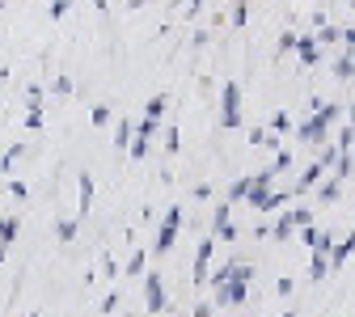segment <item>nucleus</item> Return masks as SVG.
<instances>
[{
  "instance_id": "obj_14",
  "label": "nucleus",
  "mask_w": 355,
  "mask_h": 317,
  "mask_svg": "<svg viewBox=\"0 0 355 317\" xmlns=\"http://www.w3.org/2000/svg\"><path fill=\"white\" fill-rule=\"evenodd\" d=\"M292 229H296L292 216H279V220H275V229H271V237H275V241H288V237H292Z\"/></svg>"
},
{
  "instance_id": "obj_19",
  "label": "nucleus",
  "mask_w": 355,
  "mask_h": 317,
  "mask_svg": "<svg viewBox=\"0 0 355 317\" xmlns=\"http://www.w3.org/2000/svg\"><path fill=\"white\" fill-rule=\"evenodd\" d=\"M338 191H343V182H338V178L322 182V203H334V199H338Z\"/></svg>"
},
{
  "instance_id": "obj_31",
  "label": "nucleus",
  "mask_w": 355,
  "mask_h": 317,
  "mask_svg": "<svg viewBox=\"0 0 355 317\" xmlns=\"http://www.w3.org/2000/svg\"><path fill=\"white\" fill-rule=\"evenodd\" d=\"M114 309H119V292H110V296L102 300V313H114Z\"/></svg>"
},
{
  "instance_id": "obj_9",
  "label": "nucleus",
  "mask_w": 355,
  "mask_h": 317,
  "mask_svg": "<svg viewBox=\"0 0 355 317\" xmlns=\"http://www.w3.org/2000/svg\"><path fill=\"white\" fill-rule=\"evenodd\" d=\"M351 72H355V51H351V42H343V55L334 64V76L338 80H351Z\"/></svg>"
},
{
  "instance_id": "obj_34",
  "label": "nucleus",
  "mask_w": 355,
  "mask_h": 317,
  "mask_svg": "<svg viewBox=\"0 0 355 317\" xmlns=\"http://www.w3.org/2000/svg\"><path fill=\"white\" fill-rule=\"evenodd\" d=\"M195 317H211V309H207V305H199V309H195Z\"/></svg>"
},
{
  "instance_id": "obj_23",
  "label": "nucleus",
  "mask_w": 355,
  "mask_h": 317,
  "mask_svg": "<svg viewBox=\"0 0 355 317\" xmlns=\"http://www.w3.org/2000/svg\"><path fill=\"white\" fill-rule=\"evenodd\" d=\"M165 106H169V98H165V94H157V98L148 102V114H153V119H161V114H165Z\"/></svg>"
},
{
  "instance_id": "obj_39",
  "label": "nucleus",
  "mask_w": 355,
  "mask_h": 317,
  "mask_svg": "<svg viewBox=\"0 0 355 317\" xmlns=\"http://www.w3.org/2000/svg\"><path fill=\"white\" fill-rule=\"evenodd\" d=\"M34 317H38V313H34Z\"/></svg>"
},
{
  "instance_id": "obj_13",
  "label": "nucleus",
  "mask_w": 355,
  "mask_h": 317,
  "mask_svg": "<svg viewBox=\"0 0 355 317\" xmlns=\"http://www.w3.org/2000/svg\"><path fill=\"white\" fill-rule=\"evenodd\" d=\"M17 229H21V224H17L13 216H0V241H5V246H9V241L17 237Z\"/></svg>"
},
{
  "instance_id": "obj_10",
  "label": "nucleus",
  "mask_w": 355,
  "mask_h": 317,
  "mask_svg": "<svg viewBox=\"0 0 355 317\" xmlns=\"http://www.w3.org/2000/svg\"><path fill=\"white\" fill-rule=\"evenodd\" d=\"M326 271H330L326 254H318V250H313V262H309V280H313V284H322V280H326Z\"/></svg>"
},
{
  "instance_id": "obj_3",
  "label": "nucleus",
  "mask_w": 355,
  "mask_h": 317,
  "mask_svg": "<svg viewBox=\"0 0 355 317\" xmlns=\"http://www.w3.org/2000/svg\"><path fill=\"white\" fill-rule=\"evenodd\" d=\"M241 123V89L237 80H225V89H220V127L233 131Z\"/></svg>"
},
{
  "instance_id": "obj_36",
  "label": "nucleus",
  "mask_w": 355,
  "mask_h": 317,
  "mask_svg": "<svg viewBox=\"0 0 355 317\" xmlns=\"http://www.w3.org/2000/svg\"><path fill=\"white\" fill-rule=\"evenodd\" d=\"M288 317H300V313H296V309H292V313H288Z\"/></svg>"
},
{
  "instance_id": "obj_30",
  "label": "nucleus",
  "mask_w": 355,
  "mask_h": 317,
  "mask_svg": "<svg viewBox=\"0 0 355 317\" xmlns=\"http://www.w3.org/2000/svg\"><path fill=\"white\" fill-rule=\"evenodd\" d=\"M334 157H338V148H326V153H322V161H318V165H322V169H330V165H334Z\"/></svg>"
},
{
  "instance_id": "obj_6",
  "label": "nucleus",
  "mask_w": 355,
  "mask_h": 317,
  "mask_svg": "<svg viewBox=\"0 0 355 317\" xmlns=\"http://www.w3.org/2000/svg\"><path fill=\"white\" fill-rule=\"evenodd\" d=\"M211 250H216V241H211V237H203V241H199V250H195V284H199V288H203V280H207Z\"/></svg>"
},
{
  "instance_id": "obj_25",
  "label": "nucleus",
  "mask_w": 355,
  "mask_h": 317,
  "mask_svg": "<svg viewBox=\"0 0 355 317\" xmlns=\"http://www.w3.org/2000/svg\"><path fill=\"white\" fill-rule=\"evenodd\" d=\"M288 216H292V224H296V229H300V224H309V220H313V212H309V207H292Z\"/></svg>"
},
{
  "instance_id": "obj_32",
  "label": "nucleus",
  "mask_w": 355,
  "mask_h": 317,
  "mask_svg": "<svg viewBox=\"0 0 355 317\" xmlns=\"http://www.w3.org/2000/svg\"><path fill=\"white\" fill-rule=\"evenodd\" d=\"M292 47H296V34H292V30H288V34H284V38H279V51H292Z\"/></svg>"
},
{
  "instance_id": "obj_4",
  "label": "nucleus",
  "mask_w": 355,
  "mask_h": 317,
  "mask_svg": "<svg viewBox=\"0 0 355 317\" xmlns=\"http://www.w3.org/2000/svg\"><path fill=\"white\" fill-rule=\"evenodd\" d=\"M178 233H182V207H169V216L161 220V229H157V241H153V254H169Z\"/></svg>"
},
{
  "instance_id": "obj_16",
  "label": "nucleus",
  "mask_w": 355,
  "mask_h": 317,
  "mask_svg": "<svg viewBox=\"0 0 355 317\" xmlns=\"http://www.w3.org/2000/svg\"><path fill=\"white\" fill-rule=\"evenodd\" d=\"M76 229H80L76 220H60V224H55V237H60V241H72V237H76Z\"/></svg>"
},
{
  "instance_id": "obj_35",
  "label": "nucleus",
  "mask_w": 355,
  "mask_h": 317,
  "mask_svg": "<svg viewBox=\"0 0 355 317\" xmlns=\"http://www.w3.org/2000/svg\"><path fill=\"white\" fill-rule=\"evenodd\" d=\"M5 254H9V246H5V241H0V262H5Z\"/></svg>"
},
{
  "instance_id": "obj_17",
  "label": "nucleus",
  "mask_w": 355,
  "mask_h": 317,
  "mask_svg": "<svg viewBox=\"0 0 355 317\" xmlns=\"http://www.w3.org/2000/svg\"><path fill=\"white\" fill-rule=\"evenodd\" d=\"M144 262H148V254L136 250V254H131V262H127V275H144Z\"/></svg>"
},
{
  "instance_id": "obj_2",
  "label": "nucleus",
  "mask_w": 355,
  "mask_h": 317,
  "mask_svg": "<svg viewBox=\"0 0 355 317\" xmlns=\"http://www.w3.org/2000/svg\"><path fill=\"white\" fill-rule=\"evenodd\" d=\"M334 119H338V102H322V106L313 110V119H304V123H300V131H296V135H300L304 144H318Z\"/></svg>"
},
{
  "instance_id": "obj_27",
  "label": "nucleus",
  "mask_w": 355,
  "mask_h": 317,
  "mask_svg": "<svg viewBox=\"0 0 355 317\" xmlns=\"http://www.w3.org/2000/svg\"><path fill=\"white\" fill-rule=\"evenodd\" d=\"M178 144H182V140H178V127L169 123V127H165V148H169V153H178Z\"/></svg>"
},
{
  "instance_id": "obj_7",
  "label": "nucleus",
  "mask_w": 355,
  "mask_h": 317,
  "mask_svg": "<svg viewBox=\"0 0 355 317\" xmlns=\"http://www.w3.org/2000/svg\"><path fill=\"white\" fill-rule=\"evenodd\" d=\"M292 51L300 55V64H304V68H313V64L322 60V51H318V38H313V34H304V38H296V47H292Z\"/></svg>"
},
{
  "instance_id": "obj_11",
  "label": "nucleus",
  "mask_w": 355,
  "mask_h": 317,
  "mask_svg": "<svg viewBox=\"0 0 355 317\" xmlns=\"http://www.w3.org/2000/svg\"><path fill=\"white\" fill-rule=\"evenodd\" d=\"M89 207H94V178L80 173V212H89Z\"/></svg>"
},
{
  "instance_id": "obj_38",
  "label": "nucleus",
  "mask_w": 355,
  "mask_h": 317,
  "mask_svg": "<svg viewBox=\"0 0 355 317\" xmlns=\"http://www.w3.org/2000/svg\"><path fill=\"white\" fill-rule=\"evenodd\" d=\"M123 317H131V313H123Z\"/></svg>"
},
{
  "instance_id": "obj_12",
  "label": "nucleus",
  "mask_w": 355,
  "mask_h": 317,
  "mask_svg": "<svg viewBox=\"0 0 355 317\" xmlns=\"http://www.w3.org/2000/svg\"><path fill=\"white\" fill-rule=\"evenodd\" d=\"M157 127H161V119L144 114V119H140V127H136V140H153V135H157Z\"/></svg>"
},
{
  "instance_id": "obj_26",
  "label": "nucleus",
  "mask_w": 355,
  "mask_h": 317,
  "mask_svg": "<svg viewBox=\"0 0 355 317\" xmlns=\"http://www.w3.org/2000/svg\"><path fill=\"white\" fill-rule=\"evenodd\" d=\"M288 165H292V153H284V148H279V153H275V161H271V169H275V173H284Z\"/></svg>"
},
{
  "instance_id": "obj_29",
  "label": "nucleus",
  "mask_w": 355,
  "mask_h": 317,
  "mask_svg": "<svg viewBox=\"0 0 355 317\" xmlns=\"http://www.w3.org/2000/svg\"><path fill=\"white\" fill-rule=\"evenodd\" d=\"M68 9H72V0H51V17H55V22H60Z\"/></svg>"
},
{
  "instance_id": "obj_15",
  "label": "nucleus",
  "mask_w": 355,
  "mask_h": 317,
  "mask_svg": "<svg viewBox=\"0 0 355 317\" xmlns=\"http://www.w3.org/2000/svg\"><path fill=\"white\" fill-rule=\"evenodd\" d=\"M127 144H131V123L119 119V127H114V148H127Z\"/></svg>"
},
{
  "instance_id": "obj_5",
  "label": "nucleus",
  "mask_w": 355,
  "mask_h": 317,
  "mask_svg": "<svg viewBox=\"0 0 355 317\" xmlns=\"http://www.w3.org/2000/svg\"><path fill=\"white\" fill-rule=\"evenodd\" d=\"M144 296H148V313H165V284H161V275L157 271H144Z\"/></svg>"
},
{
  "instance_id": "obj_37",
  "label": "nucleus",
  "mask_w": 355,
  "mask_h": 317,
  "mask_svg": "<svg viewBox=\"0 0 355 317\" xmlns=\"http://www.w3.org/2000/svg\"><path fill=\"white\" fill-rule=\"evenodd\" d=\"M169 5H182V0H169Z\"/></svg>"
},
{
  "instance_id": "obj_21",
  "label": "nucleus",
  "mask_w": 355,
  "mask_h": 317,
  "mask_svg": "<svg viewBox=\"0 0 355 317\" xmlns=\"http://www.w3.org/2000/svg\"><path fill=\"white\" fill-rule=\"evenodd\" d=\"M233 262H237V258H229V262L220 266V271H211V284H216V288H220V284H225V280L233 275Z\"/></svg>"
},
{
  "instance_id": "obj_28",
  "label": "nucleus",
  "mask_w": 355,
  "mask_h": 317,
  "mask_svg": "<svg viewBox=\"0 0 355 317\" xmlns=\"http://www.w3.org/2000/svg\"><path fill=\"white\" fill-rule=\"evenodd\" d=\"M26 127H30V131H38V127H42V110H38V106H30V114H26Z\"/></svg>"
},
{
  "instance_id": "obj_33",
  "label": "nucleus",
  "mask_w": 355,
  "mask_h": 317,
  "mask_svg": "<svg viewBox=\"0 0 355 317\" xmlns=\"http://www.w3.org/2000/svg\"><path fill=\"white\" fill-rule=\"evenodd\" d=\"M195 199H211V182H199L195 187Z\"/></svg>"
},
{
  "instance_id": "obj_20",
  "label": "nucleus",
  "mask_w": 355,
  "mask_h": 317,
  "mask_svg": "<svg viewBox=\"0 0 355 317\" xmlns=\"http://www.w3.org/2000/svg\"><path fill=\"white\" fill-rule=\"evenodd\" d=\"M21 153H26V144H17V148H9V153H5V161H0V173H9V169L17 165V157H21Z\"/></svg>"
},
{
  "instance_id": "obj_18",
  "label": "nucleus",
  "mask_w": 355,
  "mask_h": 317,
  "mask_svg": "<svg viewBox=\"0 0 355 317\" xmlns=\"http://www.w3.org/2000/svg\"><path fill=\"white\" fill-rule=\"evenodd\" d=\"M245 191H250V178H237V182L229 187V203H241V199H245Z\"/></svg>"
},
{
  "instance_id": "obj_24",
  "label": "nucleus",
  "mask_w": 355,
  "mask_h": 317,
  "mask_svg": "<svg viewBox=\"0 0 355 317\" xmlns=\"http://www.w3.org/2000/svg\"><path fill=\"white\" fill-rule=\"evenodd\" d=\"M351 140H355V127H351V123H343V131H338V144H334V148H351Z\"/></svg>"
},
{
  "instance_id": "obj_22",
  "label": "nucleus",
  "mask_w": 355,
  "mask_h": 317,
  "mask_svg": "<svg viewBox=\"0 0 355 317\" xmlns=\"http://www.w3.org/2000/svg\"><path fill=\"white\" fill-rule=\"evenodd\" d=\"M89 119H94V127H106V123H110V106H106V102L94 106V114H89Z\"/></svg>"
},
{
  "instance_id": "obj_1",
  "label": "nucleus",
  "mask_w": 355,
  "mask_h": 317,
  "mask_svg": "<svg viewBox=\"0 0 355 317\" xmlns=\"http://www.w3.org/2000/svg\"><path fill=\"white\" fill-rule=\"evenodd\" d=\"M250 280H254V271H250L245 262H233V275L216 288V300H220V305H245V296H250Z\"/></svg>"
},
{
  "instance_id": "obj_8",
  "label": "nucleus",
  "mask_w": 355,
  "mask_h": 317,
  "mask_svg": "<svg viewBox=\"0 0 355 317\" xmlns=\"http://www.w3.org/2000/svg\"><path fill=\"white\" fill-rule=\"evenodd\" d=\"M351 250H355V241H351V237H343L338 246H330V254H326V262H330L334 271H343V266L351 262Z\"/></svg>"
}]
</instances>
